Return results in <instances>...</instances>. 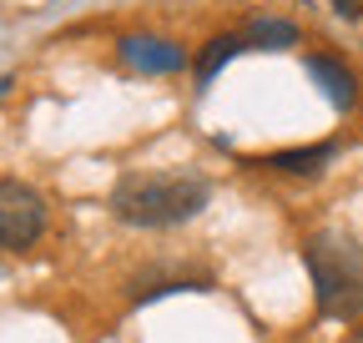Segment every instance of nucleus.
<instances>
[{
  "instance_id": "obj_1",
  "label": "nucleus",
  "mask_w": 363,
  "mask_h": 343,
  "mask_svg": "<svg viewBox=\"0 0 363 343\" xmlns=\"http://www.w3.org/2000/svg\"><path fill=\"white\" fill-rule=\"evenodd\" d=\"M212 187L192 172H157V177H126L111 192V212L126 227H177L207 207Z\"/></svg>"
},
{
  "instance_id": "obj_2",
  "label": "nucleus",
  "mask_w": 363,
  "mask_h": 343,
  "mask_svg": "<svg viewBox=\"0 0 363 343\" xmlns=\"http://www.w3.org/2000/svg\"><path fill=\"white\" fill-rule=\"evenodd\" d=\"M303 263L313 278V298L323 318H358L363 313V247L338 232H318L303 242Z\"/></svg>"
},
{
  "instance_id": "obj_3",
  "label": "nucleus",
  "mask_w": 363,
  "mask_h": 343,
  "mask_svg": "<svg viewBox=\"0 0 363 343\" xmlns=\"http://www.w3.org/2000/svg\"><path fill=\"white\" fill-rule=\"evenodd\" d=\"M45 232V202L35 187L0 177V252H26Z\"/></svg>"
},
{
  "instance_id": "obj_4",
  "label": "nucleus",
  "mask_w": 363,
  "mask_h": 343,
  "mask_svg": "<svg viewBox=\"0 0 363 343\" xmlns=\"http://www.w3.org/2000/svg\"><path fill=\"white\" fill-rule=\"evenodd\" d=\"M116 51H121L126 66H136V71H157V76L187 66V51L172 46V40H162V35H126Z\"/></svg>"
},
{
  "instance_id": "obj_5",
  "label": "nucleus",
  "mask_w": 363,
  "mask_h": 343,
  "mask_svg": "<svg viewBox=\"0 0 363 343\" xmlns=\"http://www.w3.org/2000/svg\"><path fill=\"white\" fill-rule=\"evenodd\" d=\"M308 76L328 91V101H333L338 111H348V106L358 101V81H353V71H348L338 56H308Z\"/></svg>"
},
{
  "instance_id": "obj_6",
  "label": "nucleus",
  "mask_w": 363,
  "mask_h": 343,
  "mask_svg": "<svg viewBox=\"0 0 363 343\" xmlns=\"http://www.w3.org/2000/svg\"><path fill=\"white\" fill-rule=\"evenodd\" d=\"M333 142H318V147H293V152H272L267 167H278V172H293V177H318L328 162H333Z\"/></svg>"
},
{
  "instance_id": "obj_7",
  "label": "nucleus",
  "mask_w": 363,
  "mask_h": 343,
  "mask_svg": "<svg viewBox=\"0 0 363 343\" xmlns=\"http://www.w3.org/2000/svg\"><path fill=\"white\" fill-rule=\"evenodd\" d=\"M247 51H283V46H298V26L293 21H252L242 30Z\"/></svg>"
},
{
  "instance_id": "obj_8",
  "label": "nucleus",
  "mask_w": 363,
  "mask_h": 343,
  "mask_svg": "<svg viewBox=\"0 0 363 343\" xmlns=\"http://www.w3.org/2000/svg\"><path fill=\"white\" fill-rule=\"evenodd\" d=\"M238 51H247V40H242V35H217V40H207V51L197 56V76L212 81V76H217L227 61H233Z\"/></svg>"
},
{
  "instance_id": "obj_9",
  "label": "nucleus",
  "mask_w": 363,
  "mask_h": 343,
  "mask_svg": "<svg viewBox=\"0 0 363 343\" xmlns=\"http://www.w3.org/2000/svg\"><path fill=\"white\" fill-rule=\"evenodd\" d=\"M333 6H338V16H358V11H363V0H333Z\"/></svg>"
}]
</instances>
